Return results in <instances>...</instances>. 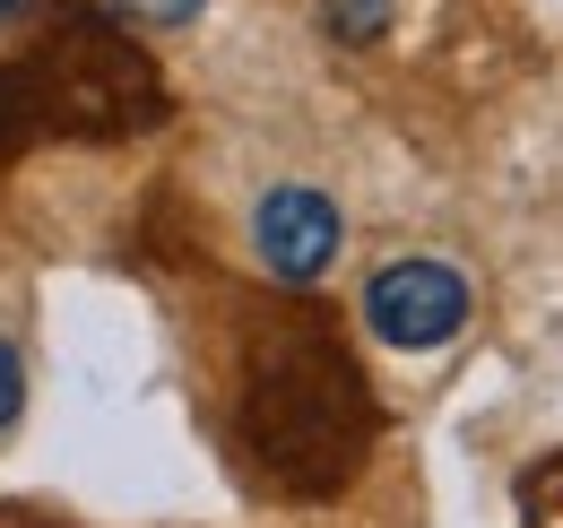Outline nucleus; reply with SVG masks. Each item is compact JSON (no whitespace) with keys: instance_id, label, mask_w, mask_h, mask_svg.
I'll list each match as a JSON object with an SVG mask.
<instances>
[{"instance_id":"obj_1","label":"nucleus","mask_w":563,"mask_h":528,"mask_svg":"<svg viewBox=\"0 0 563 528\" xmlns=\"http://www.w3.org/2000/svg\"><path fill=\"white\" fill-rule=\"evenodd\" d=\"M364 330L399 355H433L468 330V277L433 252H408V261H382L364 277Z\"/></svg>"},{"instance_id":"obj_2","label":"nucleus","mask_w":563,"mask_h":528,"mask_svg":"<svg viewBox=\"0 0 563 528\" xmlns=\"http://www.w3.org/2000/svg\"><path fill=\"white\" fill-rule=\"evenodd\" d=\"M339 243H347V217H339V199L312 191V183H278L252 208V252H261V268L278 286H321L330 261H339Z\"/></svg>"},{"instance_id":"obj_3","label":"nucleus","mask_w":563,"mask_h":528,"mask_svg":"<svg viewBox=\"0 0 563 528\" xmlns=\"http://www.w3.org/2000/svg\"><path fill=\"white\" fill-rule=\"evenodd\" d=\"M321 26H330L339 44H373V35L390 26V0H321Z\"/></svg>"},{"instance_id":"obj_4","label":"nucleus","mask_w":563,"mask_h":528,"mask_svg":"<svg viewBox=\"0 0 563 528\" xmlns=\"http://www.w3.org/2000/svg\"><path fill=\"white\" fill-rule=\"evenodd\" d=\"M26 416V355H18V338L0 330V433Z\"/></svg>"},{"instance_id":"obj_5","label":"nucleus","mask_w":563,"mask_h":528,"mask_svg":"<svg viewBox=\"0 0 563 528\" xmlns=\"http://www.w3.org/2000/svg\"><path fill=\"white\" fill-rule=\"evenodd\" d=\"M104 9H122V18H140V26H191V18H200V0H104Z\"/></svg>"},{"instance_id":"obj_6","label":"nucleus","mask_w":563,"mask_h":528,"mask_svg":"<svg viewBox=\"0 0 563 528\" xmlns=\"http://www.w3.org/2000/svg\"><path fill=\"white\" fill-rule=\"evenodd\" d=\"M18 131V105H9V87H0V139Z\"/></svg>"},{"instance_id":"obj_7","label":"nucleus","mask_w":563,"mask_h":528,"mask_svg":"<svg viewBox=\"0 0 563 528\" xmlns=\"http://www.w3.org/2000/svg\"><path fill=\"white\" fill-rule=\"evenodd\" d=\"M26 9H35V0H0V26H9V18H26Z\"/></svg>"}]
</instances>
